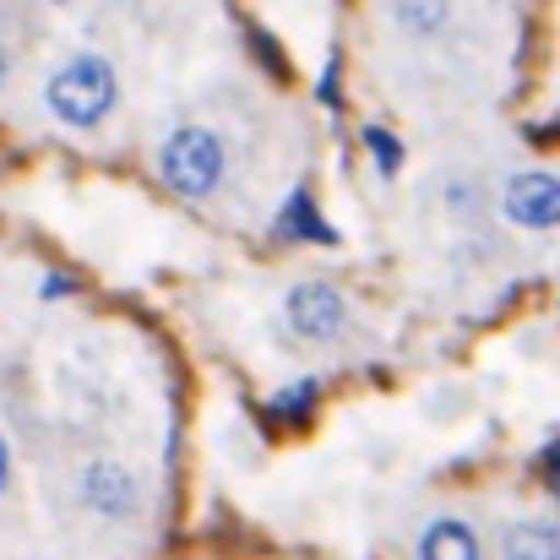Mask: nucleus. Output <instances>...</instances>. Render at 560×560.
Wrapping results in <instances>:
<instances>
[{
  "label": "nucleus",
  "mask_w": 560,
  "mask_h": 560,
  "mask_svg": "<svg viewBox=\"0 0 560 560\" xmlns=\"http://www.w3.org/2000/svg\"><path fill=\"white\" fill-rule=\"evenodd\" d=\"M115 98H120V82H115V66H109L104 55H77V60H66V66L44 82L49 115H55L60 126H71V131L104 126L109 109H115Z\"/></svg>",
  "instance_id": "obj_1"
},
{
  "label": "nucleus",
  "mask_w": 560,
  "mask_h": 560,
  "mask_svg": "<svg viewBox=\"0 0 560 560\" xmlns=\"http://www.w3.org/2000/svg\"><path fill=\"white\" fill-rule=\"evenodd\" d=\"M223 170H229V148L207 126H180L159 148L164 186L175 190V196H190V201H201V196H212V190L223 186Z\"/></svg>",
  "instance_id": "obj_2"
},
{
  "label": "nucleus",
  "mask_w": 560,
  "mask_h": 560,
  "mask_svg": "<svg viewBox=\"0 0 560 560\" xmlns=\"http://www.w3.org/2000/svg\"><path fill=\"white\" fill-rule=\"evenodd\" d=\"M283 316H289L294 338H305V343H332V338H343V327H349V300H343L338 283L305 278V283L289 289Z\"/></svg>",
  "instance_id": "obj_3"
},
{
  "label": "nucleus",
  "mask_w": 560,
  "mask_h": 560,
  "mask_svg": "<svg viewBox=\"0 0 560 560\" xmlns=\"http://www.w3.org/2000/svg\"><path fill=\"white\" fill-rule=\"evenodd\" d=\"M82 501H88V512H98L109 523H126L142 506V485L120 457H88L82 463Z\"/></svg>",
  "instance_id": "obj_4"
},
{
  "label": "nucleus",
  "mask_w": 560,
  "mask_h": 560,
  "mask_svg": "<svg viewBox=\"0 0 560 560\" xmlns=\"http://www.w3.org/2000/svg\"><path fill=\"white\" fill-rule=\"evenodd\" d=\"M501 207L523 229H560V175L550 170H523L501 190Z\"/></svg>",
  "instance_id": "obj_5"
},
{
  "label": "nucleus",
  "mask_w": 560,
  "mask_h": 560,
  "mask_svg": "<svg viewBox=\"0 0 560 560\" xmlns=\"http://www.w3.org/2000/svg\"><path fill=\"white\" fill-rule=\"evenodd\" d=\"M419 560H485V545L463 517H435L419 534Z\"/></svg>",
  "instance_id": "obj_6"
},
{
  "label": "nucleus",
  "mask_w": 560,
  "mask_h": 560,
  "mask_svg": "<svg viewBox=\"0 0 560 560\" xmlns=\"http://www.w3.org/2000/svg\"><path fill=\"white\" fill-rule=\"evenodd\" d=\"M506 560H560V523L556 517H523L501 534Z\"/></svg>",
  "instance_id": "obj_7"
},
{
  "label": "nucleus",
  "mask_w": 560,
  "mask_h": 560,
  "mask_svg": "<svg viewBox=\"0 0 560 560\" xmlns=\"http://www.w3.org/2000/svg\"><path fill=\"white\" fill-rule=\"evenodd\" d=\"M272 234H278V240H316V245H338V229L316 212L311 190H294V196L283 201V212L272 218Z\"/></svg>",
  "instance_id": "obj_8"
},
{
  "label": "nucleus",
  "mask_w": 560,
  "mask_h": 560,
  "mask_svg": "<svg viewBox=\"0 0 560 560\" xmlns=\"http://www.w3.org/2000/svg\"><path fill=\"white\" fill-rule=\"evenodd\" d=\"M392 16H397L402 33L430 38V33H441L452 22V0H392Z\"/></svg>",
  "instance_id": "obj_9"
},
{
  "label": "nucleus",
  "mask_w": 560,
  "mask_h": 560,
  "mask_svg": "<svg viewBox=\"0 0 560 560\" xmlns=\"http://www.w3.org/2000/svg\"><path fill=\"white\" fill-rule=\"evenodd\" d=\"M316 397H322V386L305 375V381H294V386L272 392V397H267V413H272V419H283V424H305V419L316 413Z\"/></svg>",
  "instance_id": "obj_10"
},
{
  "label": "nucleus",
  "mask_w": 560,
  "mask_h": 560,
  "mask_svg": "<svg viewBox=\"0 0 560 560\" xmlns=\"http://www.w3.org/2000/svg\"><path fill=\"white\" fill-rule=\"evenodd\" d=\"M360 137H365V148L375 153V170H381V175H397V164H402V142H397L392 131H381V126H365Z\"/></svg>",
  "instance_id": "obj_11"
},
{
  "label": "nucleus",
  "mask_w": 560,
  "mask_h": 560,
  "mask_svg": "<svg viewBox=\"0 0 560 560\" xmlns=\"http://www.w3.org/2000/svg\"><path fill=\"white\" fill-rule=\"evenodd\" d=\"M539 474H545V485L560 495V441H550V446L539 452Z\"/></svg>",
  "instance_id": "obj_12"
},
{
  "label": "nucleus",
  "mask_w": 560,
  "mask_h": 560,
  "mask_svg": "<svg viewBox=\"0 0 560 560\" xmlns=\"http://www.w3.org/2000/svg\"><path fill=\"white\" fill-rule=\"evenodd\" d=\"M38 294H44V300H55V294H71V278H66V272H49Z\"/></svg>",
  "instance_id": "obj_13"
},
{
  "label": "nucleus",
  "mask_w": 560,
  "mask_h": 560,
  "mask_svg": "<svg viewBox=\"0 0 560 560\" xmlns=\"http://www.w3.org/2000/svg\"><path fill=\"white\" fill-rule=\"evenodd\" d=\"M322 104H338V66L322 71Z\"/></svg>",
  "instance_id": "obj_14"
},
{
  "label": "nucleus",
  "mask_w": 560,
  "mask_h": 560,
  "mask_svg": "<svg viewBox=\"0 0 560 560\" xmlns=\"http://www.w3.org/2000/svg\"><path fill=\"white\" fill-rule=\"evenodd\" d=\"M5 485H11V452H5V441H0V495H5Z\"/></svg>",
  "instance_id": "obj_15"
},
{
  "label": "nucleus",
  "mask_w": 560,
  "mask_h": 560,
  "mask_svg": "<svg viewBox=\"0 0 560 560\" xmlns=\"http://www.w3.org/2000/svg\"><path fill=\"white\" fill-rule=\"evenodd\" d=\"M5 77H11V49H5V38H0V88H5Z\"/></svg>",
  "instance_id": "obj_16"
},
{
  "label": "nucleus",
  "mask_w": 560,
  "mask_h": 560,
  "mask_svg": "<svg viewBox=\"0 0 560 560\" xmlns=\"http://www.w3.org/2000/svg\"><path fill=\"white\" fill-rule=\"evenodd\" d=\"M55 5H66V0H55Z\"/></svg>",
  "instance_id": "obj_17"
}]
</instances>
